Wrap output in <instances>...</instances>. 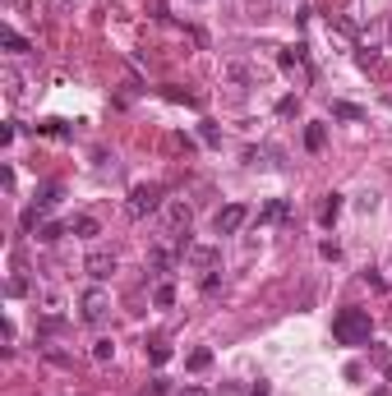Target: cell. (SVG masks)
Instances as JSON below:
<instances>
[{
  "instance_id": "2e32d148",
  "label": "cell",
  "mask_w": 392,
  "mask_h": 396,
  "mask_svg": "<svg viewBox=\"0 0 392 396\" xmlns=\"http://www.w3.org/2000/svg\"><path fill=\"white\" fill-rule=\"evenodd\" d=\"M337 212H342V194H328V203H323V226H332Z\"/></svg>"
},
{
  "instance_id": "44dd1931",
  "label": "cell",
  "mask_w": 392,
  "mask_h": 396,
  "mask_svg": "<svg viewBox=\"0 0 392 396\" xmlns=\"http://www.w3.org/2000/svg\"><path fill=\"white\" fill-rule=\"evenodd\" d=\"M5 88H10V97H19V92H23V88H19V74H14V69H5Z\"/></svg>"
},
{
  "instance_id": "ffe728a7",
  "label": "cell",
  "mask_w": 392,
  "mask_h": 396,
  "mask_svg": "<svg viewBox=\"0 0 392 396\" xmlns=\"http://www.w3.org/2000/svg\"><path fill=\"white\" fill-rule=\"evenodd\" d=\"M37 129H42V134H56V139H60V134H69V125L65 120H46V125H37Z\"/></svg>"
},
{
  "instance_id": "603a6c76",
  "label": "cell",
  "mask_w": 392,
  "mask_h": 396,
  "mask_svg": "<svg viewBox=\"0 0 392 396\" xmlns=\"http://www.w3.org/2000/svg\"><path fill=\"white\" fill-rule=\"evenodd\" d=\"M180 396H208V392H203V387H185V392H180Z\"/></svg>"
},
{
  "instance_id": "e0dca14e",
  "label": "cell",
  "mask_w": 392,
  "mask_h": 396,
  "mask_svg": "<svg viewBox=\"0 0 392 396\" xmlns=\"http://www.w3.org/2000/svg\"><path fill=\"white\" fill-rule=\"evenodd\" d=\"M356 60H360L365 69H374V65H379V51H374V46H360V51H356Z\"/></svg>"
},
{
  "instance_id": "7402d4cb",
  "label": "cell",
  "mask_w": 392,
  "mask_h": 396,
  "mask_svg": "<svg viewBox=\"0 0 392 396\" xmlns=\"http://www.w3.org/2000/svg\"><path fill=\"white\" fill-rule=\"evenodd\" d=\"M318 253H323V258H332V263H337V258H342V249H337L332 240H323V244H318Z\"/></svg>"
},
{
  "instance_id": "8fae6325",
  "label": "cell",
  "mask_w": 392,
  "mask_h": 396,
  "mask_svg": "<svg viewBox=\"0 0 392 396\" xmlns=\"http://www.w3.org/2000/svg\"><path fill=\"white\" fill-rule=\"evenodd\" d=\"M323 143H328V129L323 125H309V129H304V148H309V153H323Z\"/></svg>"
},
{
  "instance_id": "7a4b0ae2",
  "label": "cell",
  "mask_w": 392,
  "mask_h": 396,
  "mask_svg": "<svg viewBox=\"0 0 392 396\" xmlns=\"http://www.w3.org/2000/svg\"><path fill=\"white\" fill-rule=\"evenodd\" d=\"M106 313H111V295H106L102 286H88V290H83V299H78V318L88 323V327H102Z\"/></svg>"
},
{
  "instance_id": "3957f363",
  "label": "cell",
  "mask_w": 392,
  "mask_h": 396,
  "mask_svg": "<svg viewBox=\"0 0 392 396\" xmlns=\"http://www.w3.org/2000/svg\"><path fill=\"white\" fill-rule=\"evenodd\" d=\"M162 194H167L162 185H134V189H130V203H125V212H130V217H148V212L162 208Z\"/></svg>"
},
{
  "instance_id": "d4e9b609",
  "label": "cell",
  "mask_w": 392,
  "mask_h": 396,
  "mask_svg": "<svg viewBox=\"0 0 392 396\" xmlns=\"http://www.w3.org/2000/svg\"><path fill=\"white\" fill-rule=\"evenodd\" d=\"M388 37H392V23H388Z\"/></svg>"
},
{
  "instance_id": "52a82bcc",
  "label": "cell",
  "mask_w": 392,
  "mask_h": 396,
  "mask_svg": "<svg viewBox=\"0 0 392 396\" xmlns=\"http://www.w3.org/2000/svg\"><path fill=\"white\" fill-rule=\"evenodd\" d=\"M272 221H286V203L281 198H272V203L258 208V226H272Z\"/></svg>"
},
{
  "instance_id": "9a60e30c",
  "label": "cell",
  "mask_w": 392,
  "mask_h": 396,
  "mask_svg": "<svg viewBox=\"0 0 392 396\" xmlns=\"http://www.w3.org/2000/svg\"><path fill=\"white\" fill-rule=\"evenodd\" d=\"M300 65H304V51H300V46H291V51H281V69H291V74H295Z\"/></svg>"
},
{
  "instance_id": "5bb4252c",
  "label": "cell",
  "mask_w": 392,
  "mask_h": 396,
  "mask_svg": "<svg viewBox=\"0 0 392 396\" xmlns=\"http://www.w3.org/2000/svg\"><path fill=\"white\" fill-rule=\"evenodd\" d=\"M332 115H342V120H365V111L351 106V101H332Z\"/></svg>"
},
{
  "instance_id": "30bf717a",
  "label": "cell",
  "mask_w": 392,
  "mask_h": 396,
  "mask_svg": "<svg viewBox=\"0 0 392 396\" xmlns=\"http://www.w3.org/2000/svg\"><path fill=\"white\" fill-rule=\"evenodd\" d=\"M0 46H5L10 55H23V51H28V42H23V37L14 33V28H0Z\"/></svg>"
},
{
  "instance_id": "6da1fadb",
  "label": "cell",
  "mask_w": 392,
  "mask_h": 396,
  "mask_svg": "<svg viewBox=\"0 0 392 396\" xmlns=\"http://www.w3.org/2000/svg\"><path fill=\"white\" fill-rule=\"evenodd\" d=\"M370 337H374L370 309H337V318H332V341L337 346H365Z\"/></svg>"
},
{
  "instance_id": "7c38bea8",
  "label": "cell",
  "mask_w": 392,
  "mask_h": 396,
  "mask_svg": "<svg viewBox=\"0 0 392 396\" xmlns=\"http://www.w3.org/2000/svg\"><path fill=\"white\" fill-rule=\"evenodd\" d=\"M111 355H115V341H111V337H97V341H92V360H97V364H106Z\"/></svg>"
},
{
  "instance_id": "8992f818",
  "label": "cell",
  "mask_w": 392,
  "mask_h": 396,
  "mask_svg": "<svg viewBox=\"0 0 392 396\" xmlns=\"http://www.w3.org/2000/svg\"><path fill=\"white\" fill-rule=\"evenodd\" d=\"M185 258H190V267H217V258H222V253H217V244H190V249H185Z\"/></svg>"
},
{
  "instance_id": "277c9868",
  "label": "cell",
  "mask_w": 392,
  "mask_h": 396,
  "mask_svg": "<svg viewBox=\"0 0 392 396\" xmlns=\"http://www.w3.org/2000/svg\"><path fill=\"white\" fill-rule=\"evenodd\" d=\"M245 221H249V208H245V203H226V208L213 217V231H217V235H235Z\"/></svg>"
},
{
  "instance_id": "d6986e66",
  "label": "cell",
  "mask_w": 392,
  "mask_h": 396,
  "mask_svg": "<svg viewBox=\"0 0 392 396\" xmlns=\"http://www.w3.org/2000/svg\"><path fill=\"white\" fill-rule=\"evenodd\" d=\"M60 235H65V231H60V226H56V221H46V226H42V231H37V240H46V244H51V240H60Z\"/></svg>"
},
{
  "instance_id": "5b68a950",
  "label": "cell",
  "mask_w": 392,
  "mask_h": 396,
  "mask_svg": "<svg viewBox=\"0 0 392 396\" xmlns=\"http://www.w3.org/2000/svg\"><path fill=\"white\" fill-rule=\"evenodd\" d=\"M83 272H88L92 281H106V276L115 272V249H92L88 263H83Z\"/></svg>"
},
{
  "instance_id": "cb8c5ba5",
  "label": "cell",
  "mask_w": 392,
  "mask_h": 396,
  "mask_svg": "<svg viewBox=\"0 0 392 396\" xmlns=\"http://www.w3.org/2000/svg\"><path fill=\"white\" fill-rule=\"evenodd\" d=\"M254 396H268V383H258V392Z\"/></svg>"
},
{
  "instance_id": "ba28073f",
  "label": "cell",
  "mask_w": 392,
  "mask_h": 396,
  "mask_svg": "<svg viewBox=\"0 0 392 396\" xmlns=\"http://www.w3.org/2000/svg\"><path fill=\"white\" fill-rule=\"evenodd\" d=\"M102 226H97V217H74L69 221V235H78V240H92Z\"/></svg>"
},
{
  "instance_id": "9c48e42d",
  "label": "cell",
  "mask_w": 392,
  "mask_h": 396,
  "mask_svg": "<svg viewBox=\"0 0 392 396\" xmlns=\"http://www.w3.org/2000/svg\"><path fill=\"white\" fill-rule=\"evenodd\" d=\"M185 369H190V374H203V369H213V351H208V346H199V351H190V360H185Z\"/></svg>"
},
{
  "instance_id": "4fadbf2b",
  "label": "cell",
  "mask_w": 392,
  "mask_h": 396,
  "mask_svg": "<svg viewBox=\"0 0 392 396\" xmlns=\"http://www.w3.org/2000/svg\"><path fill=\"white\" fill-rule=\"evenodd\" d=\"M153 304L157 309H171V304H176V286H171V281H162V286L153 290Z\"/></svg>"
},
{
  "instance_id": "ac0fdd59",
  "label": "cell",
  "mask_w": 392,
  "mask_h": 396,
  "mask_svg": "<svg viewBox=\"0 0 392 396\" xmlns=\"http://www.w3.org/2000/svg\"><path fill=\"white\" fill-rule=\"evenodd\" d=\"M148 355H153V364H167L171 360V346L167 341H153V351H148Z\"/></svg>"
}]
</instances>
